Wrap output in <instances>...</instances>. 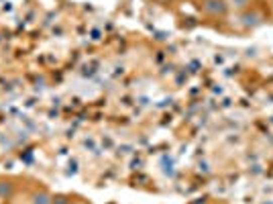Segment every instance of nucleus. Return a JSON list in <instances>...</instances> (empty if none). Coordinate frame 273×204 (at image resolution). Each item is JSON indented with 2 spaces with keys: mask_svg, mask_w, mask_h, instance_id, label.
Segmentation results:
<instances>
[{
  "mask_svg": "<svg viewBox=\"0 0 273 204\" xmlns=\"http://www.w3.org/2000/svg\"><path fill=\"white\" fill-rule=\"evenodd\" d=\"M200 9H202L204 15L218 19V17H225L229 13V3L227 0H202Z\"/></svg>",
  "mask_w": 273,
  "mask_h": 204,
  "instance_id": "nucleus-1",
  "label": "nucleus"
},
{
  "mask_svg": "<svg viewBox=\"0 0 273 204\" xmlns=\"http://www.w3.org/2000/svg\"><path fill=\"white\" fill-rule=\"evenodd\" d=\"M241 21H243V27H245V29H255V27H259V25H261V21H263V19H261L259 11L247 9V11L243 13Z\"/></svg>",
  "mask_w": 273,
  "mask_h": 204,
  "instance_id": "nucleus-2",
  "label": "nucleus"
},
{
  "mask_svg": "<svg viewBox=\"0 0 273 204\" xmlns=\"http://www.w3.org/2000/svg\"><path fill=\"white\" fill-rule=\"evenodd\" d=\"M51 194L47 192V190H37V192H33V196H31V204H51Z\"/></svg>",
  "mask_w": 273,
  "mask_h": 204,
  "instance_id": "nucleus-3",
  "label": "nucleus"
},
{
  "mask_svg": "<svg viewBox=\"0 0 273 204\" xmlns=\"http://www.w3.org/2000/svg\"><path fill=\"white\" fill-rule=\"evenodd\" d=\"M15 194V184L11 180H0V198H11Z\"/></svg>",
  "mask_w": 273,
  "mask_h": 204,
  "instance_id": "nucleus-4",
  "label": "nucleus"
},
{
  "mask_svg": "<svg viewBox=\"0 0 273 204\" xmlns=\"http://www.w3.org/2000/svg\"><path fill=\"white\" fill-rule=\"evenodd\" d=\"M231 7H235V11H247L249 7H251V0H231V3H229Z\"/></svg>",
  "mask_w": 273,
  "mask_h": 204,
  "instance_id": "nucleus-5",
  "label": "nucleus"
},
{
  "mask_svg": "<svg viewBox=\"0 0 273 204\" xmlns=\"http://www.w3.org/2000/svg\"><path fill=\"white\" fill-rule=\"evenodd\" d=\"M51 204H72V200L66 194H56V196L51 198Z\"/></svg>",
  "mask_w": 273,
  "mask_h": 204,
  "instance_id": "nucleus-6",
  "label": "nucleus"
},
{
  "mask_svg": "<svg viewBox=\"0 0 273 204\" xmlns=\"http://www.w3.org/2000/svg\"><path fill=\"white\" fill-rule=\"evenodd\" d=\"M263 204H267V202H263ZM269 204H273V202H269Z\"/></svg>",
  "mask_w": 273,
  "mask_h": 204,
  "instance_id": "nucleus-7",
  "label": "nucleus"
}]
</instances>
